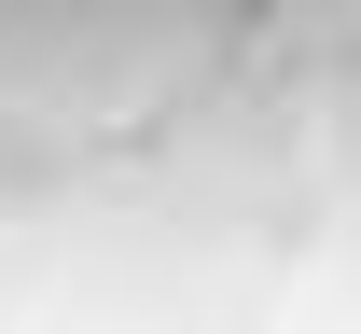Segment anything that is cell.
<instances>
[{
	"label": "cell",
	"mask_w": 361,
	"mask_h": 334,
	"mask_svg": "<svg viewBox=\"0 0 361 334\" xmlns=\"http://www.w3.org/2000/svg\"><path fill=\"white\" fill-rule=\"evenodd\" d=\"M250 0H0V140L126 153L223 70Z\"/></svg>",
	"instance_id": "cell-1"
}]
</instances>
